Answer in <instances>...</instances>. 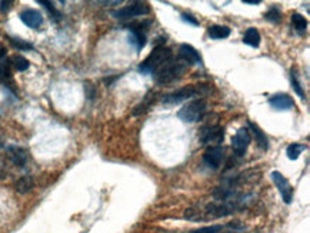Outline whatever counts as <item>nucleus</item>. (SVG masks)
<instances>
[{
	"label": "nucleus",
	"instance_id": "nucleus-1",
	"mask_svg": "<svg viewBox=\"0 0 310 233\" xmlns=\"http://www.w3.org/2000/svg\"><path fill=\"white\" fill-rule=\"evenodd\" d=\"M255 197H246L240 200H213L203 205H194L186 209L185 219L190 222H209L220 218H228L230 215H234L243 210L244 207L250 205Z\"/></svg>",
	"mask_w": 310,
	"mask_h": 233
},
{
	"label": "nucleus",
	"instance_id": "nucleus-2",
	"mask_svg": "<svg viewBox=\"0 0 310 233\" xmlns=\"http://www.w3.org/2000/svg\"><path fill=\"white\" fill-rule=\"evenodd\" d=\"M186 70H188V65L185 62L170 59L167 63H164L162 68L157 69L153 73V78L157 84L164 86V84H170V83L182 79L183 75L186 73Z\"/></svg>",
	"mask_w": 310,
	"mask_h": 233
},
{
	"label": "nucleus",
	"instance_id": "nucleus-3",
	"mask_svg": "<svg viewBox=\"0 0 310 233\" xmlns=\"http://www.w3.org/2000/svg\"><path fill=\"white\" fill-rule=\"evenodd\" d=\"M170 59H173V53L169 47L163 46V44H157L152 53L140 63L139 66V72L148 75V73H155L157 69H160L164 65L167 63Z\"/></svg>",
	"mask_w": 310,
	"mask_h": 233
},
{
	"label": "nucleus",
	"instance_id": "nucleus-4",
	"mask_svg": "<svg viewBox=\"0 0 310 233\" xmlns=\"http://www.w3.org/2000/svg\"><path fill=\"white\" fill-rule=\"evenodd\" d=\"M209 93V87L207 84H193V86H185L179 90H175L169 95L163 97L162 102L164 105H170V106H175V105H180L182 102L192 99V97H199L202 99V96Z\"/></svg>",
	"mask_w": 310,
	"mask_h": 233
},
{
	"label": "nucleus",
	"instance_id": "nucleus-5",
	"mask_svg": "<svg viewBox=\"0 0 310 233\" xmlns=\"http://www.w3.org/2000/svg\"><path fill=\"white\" fill-rule=\"evenodd\" d=\"M206 109L207 105L204 99H194L177 112V117L185 123H196L202 120Z\"/></svg>",
	"mask_w": 310,
	"mask_h": 233
},
{
	"label": "nucleus",
	"instance_id": "nucleus-6",
	"mask_svg": "<svg viewBox=\"0 0 310 233\" xmlns=\"http://www.w3.org/2000/svg\"><path fill=\"white\" fill-rule=\"evenodd\" d=\"M150 13V6L145 1H133L121 9L115 10L112 16L117 20H129V19H135L139 16H146Z\"/></svg>",
	"mask_w": 310,
	"mask_h": 233
},
{
	"label": "nucleus",
	"instance_id": "nucleus-7",
	"mask_svg": "<svg viewBox=\"0 0 310 233\" xmlns=\"http://www.w3.org/2000/svg\"><path fill=\"white\" fill-rule=\"evenodd\" d=\"M225 139V129L220 124H207L200 132V142L203 145L219 146Z\"/></svg>",
	"mask_w": 310,
	"mask_h": 233
},
{
	"label": "nucleus",
	"instance_id": "nucleus-8",
	"mask_svg": "<svg viewBox=\"0 0 310 233\" xmlns=\"http://www.w3.org/2000/svg\"><path fill=\"white\" fill-rule=\"evenodd\" d=\"M250 142H252L250 130L247 127H240L232 139V149L234 152V155L239 156V157L244 156L247 149H249Z\"/></svg>",
	"mask_w": 310,
	"mask_h": 233
},
{
	"label": "nucleus",
	"instance_id": "nucleus-9",
	"mask_svg": "<svg viewBox=\"0 0 310 233\" xmlns=\"http://www.w3.org/2000/svg\"><path fill=\"white\" fill-rule=\"evenodd\" d=\"M270 178L273 180V183L276 185V188H277V191L280 193L284 203L286 205H290L292 200H293V188L290 186L289 180L284 178L280 172H277V170H273L270 173Z\"/></svg>",
	"mask_w": 310,
	"mask_h": 233
},
{
	"label": "nucleus",
	"instance_id": "nucleus-10",
	"mask_svg": "<svg viewBox=\"0 0 310 233\" xmlns=\"http://www.w3.org/2000/svg\"><path fill=\"white\" fill-rule=\"evenodd\" d=\"M225 160V149L222 146H210L203 155V163L212 170H217Z\"/></svg>",
	"mask_w": 310,
	"mask_h": 233
},
{
	"label": "nucleus",
	"instance_id": "nucleus-11",
	"mask_svg": "<svg viewBox=\"0 0 310 233\" xmlns=\"http://www.w3.org/2000/svg\"><path fill=\"white\" fill-rule=\"evenodd\" d=\"M179 56L180 59L186 63V65H196V66H202V57L199 55V52L192 46V44H188V43H183L179 49Z\"/></svg>",
	"mask_w": 310,
	"mask_h": 233
},
{
	"label": "nucleus",
	"instance_id": "nucleus-12",
	"mask_svg": "<svg viewBox=\"0 0 310 233\" xmlns=\"http://www.w3.org/2000/svg\"><path fill=\"white\" fill-rule=\"evenodd\" d=\"M20 20L26 25L27 28L38 29L43 23V14L36 9H26L20 13Z\"/></svg>",
	"mask_w": 310,
	"mask_h": 233
},
{
	"label": "nucleus",
	"instance_id": "nucleus-13",
	"mask_svg": "<svg viewBox=\"0 0 310 233\" xmlns=\"http://www.w3.org/2000/svg\"><path fill=\"white\" fill-rule=\"evenodd\" d=\"M270 106L276 110H290L293 109L295 102L293 99L286 95V93H280V95H274L269 99Z\"/></svg>",
	"mask_w": 310,
	"mask_h": 233
},
{
	"label": "nucleus",
	"instance_id": "nucleus-14",
	"mask_svg": "<svg viewBox=\"0 0 310 233\" xmlns=\"http://www.w3.org/2000/svg\"><path fill=\"white\" fill-rule=\"evenodd\" d=\"M143 25H137V26H133L130 28V35H129V41L130 44H133L136 47V50H142L146 44V35L143 33Z\"/></svg>",
	"mask_w": 310,
	"mask_h": 233
},
{
	"label": "nucleus",
	"instance_id": "nucleus-15",
	"mask_svg": "<svg viewBox=\"0 0 310 233\" xmlns=\"http://www.w3.org/2000/svg\"><path fill=\"white\" fill-rule=\"evenodd\" d=\"M9 156H10V160L13 162L14 165L19 166V167H23L27 163V152L23 148H17V146H10L9 149Z\"/></svg>",
	"mask_w": 310,
	"mask_h": 233
},
{
	"label": "nucleus",
	"instance_id": "nucleus-16",
	"mask_svg": "<svg viewBox=\"0 0 310 233\" xmlns=\"http://www.w3.org/2000/svg\"><path fill=\"white\" fill-rule=\"evenodd\" d=\"M247 129L253 132V135L256 137V142L257 145H259V148H260L262 151L265 152L268 151V149H269V139L265 135V132H263L259 126H256L255 123H252V122H249V127H247Z\"/></svg>",
	"mask_w": 310,
	"mask_h": 233
},
{
	"label": "nucleus",
	"instance_id": "nucleus-17",
	"mask_svg": "<svg viewBox=\"0 0 310 233\" xmlns=\"http://www.w3.org/2000/svg\"><path fill=\"white\" fill-rule=\"evenodd\" d=\"M33 188H35V180L32 176H22L20 179H17L16 183H14L16 192L20 193V194H26V193L32 192Z\"/></svg>",
	"mask_w": 310,
	"mask_h": 233
},
{
	"label": "nucleus",
	"instance_id": "nucleus-18",
	"mask_svg": "<svg viewBox=\"0 0 310 233\" xmlns=\"http://www.w3.org/2000/svg\"><path fill=\"white\" fill-rule=\"evenodd\" d=\"M232 30L228 26H222V25H213L207 29V35L209 38L215 39V40H220V39H226L229 38Z\"/></svg>",
	"mask_w": 310,
	"mask_h": 233
},
{
	"label": "nucleus",
	"instance_id": "nucleus-19",
	"mask_svg": "<svg viewBox=\"0 0 310 233\" xmlns=\"http://www.w3.org/2000/svg\"><path fill=\"white\" fill-rule=\"evenodd\" d=\"M244 44L250 46V47H259L260 46V33L256 28H249L246 30L244 36H243Z\"/></svg>",
	"mask_w": 310,
	"mask_h": 233
},
{
	"label": "nucleus",
	"instance_id": "nucleus-20",
	"mask_svg": "<svg viewBox=\"0 0 310 233\" xmlns=\"http://www.w3.org/2000/svg\"><path fill=\"white\" fill-rule=\"evenodd\" d=\"M12 63L9 60H1L0 62V80L4 83L6 86L12 87Z\"/></svg>",
	"mask_w": 310,
	"mask_h": 233
},
{
	"label": "nucleus",
	"instance_id": "nucleus-21",
	"mask_svg": "<svg viewBox=\"0 0 310 233\" xmlns=\"http://www.w3.org/2000/svg\"><path fill=\"white\" fill-rule=\"evenodd\" d=\"M292 25L299 35H303L306 32L308 28V20L303 14L300 13H293L292 14Z\"/></svg>",
	"mask_w": 310,
	"mask_h": 233
},
{
	"label": "nucleus",
	"instance_id": "nucleus-22",
	"mask_svg": "<svg viewBox=\"0 0 310 233\" xmlns=\"http://www.w3.org/2000/svg\"><path fill=\"white\" fill-rule=\"evenodd\" d=\"M305 149H306V146L302 145V143H292V145L287 146L286 155H287V157H289L290 160H297L299 156L302 155V152L305 151Z\"/></svg>",
	"mask_w": 310,
	"mask_h": 233
},
{
	"label": "nucleus",
	"instance_id": "nucleus-23",
	"mask_svg": "<svg viewBox=\"0 0 310 233\" xmlns=\"http://www.w3.org/2000/svg\"><path fill=\"white\" fill-rule=\"evenodd\" d=\"M290 82H292V86H293V90L296 92V95L300 99H305V90H303V86L300 80L297 79V73L295 69L290 70Z\"/></svg>",
	"mask_w": 310,
	"mask_h": 233
},
{
	"label": "nucleus",
	"instance_id": "nucleus-24",
	"mask_svg": "<svg viewBox=\"0 0 310 233\" xmlns=\"http://www.w3.org/2000/svg\"><path fill=\"white\" fill-rule=\"evenodd\" d=\"M153 93H149L148 96L143 99V102L139 105V106H136L135 112H133V115L137 116V115H143V113H146L149 109H150V106H152V103H153Z\"/></svg>",
	"mask_w": 310,
	"mask_h": 233
},
{
	"label": "nucleus",
	"instance_id": "nucleus-25",
	"mask_svg": "<svg viewBox=\"0 0 310 233\" xmlns=\"http://www.w3.org/2000/svg\"><path fill=\"white\" fill-rule=\"evenodd\" d=\"M12 63H13V66L16 70H19V72H25L29 69L30 66V63H29V60H27L25 56H20V55H16L13 56V59H12Z\"/></svg>",
	"mask_w": 310,
	"mask_h": 233
},
{
	"label": "nucleus",
	"instance_id": "nucleus-26",
	"mask_svg": "<svg viewBox=\"0 0 310 233\" xmlns=\"http://www.w3.org/2000/svg\"><path fill=\"white\" fill-rule=\"evenodd\" d=\"M266 16V20H269L271 23H279L280 22V19H282V13H280V9L274 4V6H271L269 10H268V13L265 14Z\"/></svg>",
	"mask_w": 310,
	"mask_h": 233
},
{
	"label": "nucleus",
	"instance_id": "nucleus-27",
	"mask_svg": "<svg viewBox=\"0 0 310 233\" xmlns=\"http://www.w3.org/2000/svg\"><path fill=\"white\" fill-rule=\"evenodd\" d=\"M38 3H39V4H41V6H43V7H44V9H46L49 13L52 14V17H53L56 22H59V20H60L62 14L57 12V9L54 7L52 1H46V0H38Z\"/></svg>",
	"mask_w": 310,
	"mask_h": 233
},
{
	"label": "nucleus",
	"instance_id": "nucleus-28",
	"mask_svg": "<svg viewBox=\"0 0 310 233\" xmlns=\"http://www.w3.org/2000/svg\"><path fill=\"white\" fill-rule=\"evenodd\" d=\"M9 40L12 43V46L16 47L17 50H33V44L26 40L17 39V38H9Z\"/></svg>",
	"mask_w": 310,
	"mask_h": 233
},
{
	"label": "nucleus",
	"instance_id": "nucleus-29",
	"mask_svg": "<svg viewBox=\"0 0 310 233\" xmlns=\"http://www.w3.org/2000/svg\"><path fill=\"white\" fill-rule=\"evenodd\" d=\"M225 229L223 225H212V226H204V228H199L194 229L190 233H222Z\"/></svg>",
	"mask_w": 310,
	"mask_h": 233
},
{
	"label": "nucleus",
	"instance_id": "nucleus-30",
	"mask_svg": "<svg viewBox=\"0 0 310 233\" xmlns=\"http://www.w3.org/2000/svg\"><path fill=\"white\" fill-rule=\"evenodd\" d=\"M182 20H183V22H186V23H189V25H192V26H199L197 19H194V17L189 13H182Z\"/></svg>",
	"mask_w": 310,
	"mask_h": 233
},
{
	"label": "nucleus",
	"instance_id": "nucleus-31",
	"mask_svg": "<svg viewBox=\"0 0 310 233\" xmlns=\"http://www.w3.org/2000/svg\"><path fill=\"white\" fill-rule=\"evenodd\" d=\"M84 90H86L87 97H89L90 100H92V99H95V87H93L92 84H89V83H87V84L84 86Z\"/></svg>",
	"mask_w": 310,
	"mask_h": 233
},
{
	"label": "nucleus",
	"instance_id": "nucleus-32",
	"mask_svg": "<svg viewBox=\"0 0 310 233\" xmlns=\"http://www.w3.org/2000/svg\"><path fill=\"white\" fill-rule=\"evenodd\" d=\"M13 4V1H0V10L1 12H7L9 9H10V6Z\"/></svg>",
	"mask_w": 310,
	"mask_h": 233
},
{
	"label": "nucleus",
	"instance_id": "nucleus-33",
	"mask_svg": "<svg viewBox=\"0 0 310 233\" xmlns=\"http://www.w3.org/2000/svg\"><path fill=\"white\" fill-rule=\"evenodd\" d=\"M6 57V49L3 46H0V62Z\"/></svg>",
	"mask_w": 310,
	"mask_h": 233
},
{
	"label": "nucleus",
	"instance_id": "nucleus-34",
	"mask_svg": "<svg viewBox=\"0 0 310 233\" xmlns=\"http://www.w3.org/2000/svg\"><path fill=\"white\" fill-rule=\"evenodd\" d=\"M244 4H259L260 0H243Z\"/></svg>",
	"mask_w": 310,
	"mask_h": 233
}]
</instances>
